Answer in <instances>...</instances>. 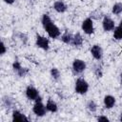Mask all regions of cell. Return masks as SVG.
<instances>
[{
	"label": "cell",
	"mask_w": 122,
	"mask_h": 122,
	"mask_svg": "<svg viewBox=\"0 0 122 122\" xmlns=\"http://www.w3.org/2000/svg\"><path fill=\"white\" fill-rule=\"evenodd\" d=\"M42 25L45 29V30L47 31V33L49 34L50 37L51 38H57L60 35V30L59 28L53 24V22L51 21V19L50 18V16L48 14H43L42 16Z\"/></svg>",
	"instance_id": "cell-1"
},
{
	"label": "cell",
	"mask_w": 122,
	"mask_h": 122,
	"mask_svg": "<svg viewBox=\"0 0 122 122\" xmlns=\"http://www.w3.org/2000/svg\"><path fill=\"white\" fill-rule=\"evenodd\" d=\"M32 112L36 116H39V117L44 116L46 114L47 109H46V106L42 103V98L40 96L35 100V103L32 108Z\"/></svg>",
	"instance_id": "cell-2"
},
{
	"label": "cell",
	"mask_w": 122,
	"mask_h": 122,
	"mask_svg": "<svg viewBox=\"0 0 122 122\" xmlns=\"http://www.w3.org/2000/svg\"><path fill=\"white\" fill-rule=\"evenodd\" d=\"M74 91L76 93L79 94H85L89 91V84L84 78H78L75 82Z\"/></svg>",
	"instance_id": "cell-3"
},
{
	"label": "cell",
	"mask_w": 122,
	"mask_h": 122,
	"mask_svg": "<svg viewBox=\"0 0 122 122\" xmlns=\"http://www.w3.org/2000/svg\"><path fill=\"white\" fill-rule=\"evenodd\" d=\"M81 28H82V30H83L85 33H87V34H92L93 31H94L92 19L90 18V17L86 18V19L83 21Z\"/></svg>",
	"instance_id": "cell-4"
},
{
	"label": "cell",
	"mask_w": 122,
	"mask_h": 122,
	"mask_svg": "<svg viewBox=\"0 0 122 122\" xmlns=\"http://www.w3.org/2000/svg\"><path fill=\"white\" fill-rule=\"evenodd\" d=\"M36 46L44 51H48L50 48V41L45 36L36 34Z\"/></svg>",
	"instance_id": "cell-5"
},
{
	"label": "cell",
	"mask_w": 122,
	"mask_h": 122,
	"mask_svg": "<svg viewBox=\"0 0 122 122\" xmlns=\"http://www.w3.org/2000/svg\"><path fill=\"white\" fill-rule=\"evenodd\" d=\"M86 69V63L81 59H74L72 62V70L76 73H81Z\"/></svg>",
	"instance_id": "cell-6"
},
{
	"label": "cell",
	"mask_w": 122,
	"mask_h": 122,
	"mask_svg": "<svg viewBox=\"0 0 122 122\" xmlns=\"http://www.w3.org/2000/svg\"><path fill=\"white\" fill-rule=\"evenodd\" d=\"M102 27H103V30H104L105 31L113 30L114 28H115L113 20H112L111 17H109V16H104L103 21H102Z\"/></svg>",
	"instance_id": "cell-7"
},
{
	"label": "cell",
	"mask_w": 122,
	"mask_h": 122,
	"mask_svg": "<svg viewBox=\"0 0 122 122\" xmlns=\"http://www.w3.org/2000/svg\"><path fill=\"white\" fill-rule=\"evenodd\" d=\"M26 96L30 99V100H36L39 97V92L38 91L32 87V86H28L26 89Z\"/></svg>",
	"instance_id": "cell-8"
},
{
	"label": "cell",
	"mask_w": 122,
	"mask_h": 122,
	"mask_svg": "<svg viewBox=\"0 0 122 122\" xmlns=\"http://www.w3.org/2000/svg\"><path fill=\"white\" fill-rule=\"evenodd\" d=\"M91 53L93 56L94 59L96 60H100L103 56V50L99 45H93L91 48Z\"/></svg>",
	"instance_id": "cell-9"
},
{
	"label": "cell",
	"mask_w": 122,
	"mask_h": 122,
	"mask_svg": "<svg viewBox=\"0 0 122 122\" xmlns=\"http://www.w3.org/2000/svg\"><path fill=\"white\" fill-rule=\"evenodd\" d=\"M11 117H12V121H29V118L24 113H22L17 110H14L12 112Z\"/></svg>",
	"instance_id": "cell-10"
},
{
	"label": "cell",
	"mask_w": 122,
	"mask_h": 122,
	"mask_svg": "<svg viewBox=\"0 0 122 122\" xmlns=\"http://www.w3.org/2000/svg\"><path fill=\"white\" fill-rule=\"evenodd\" d=\"M53 9L59 12V13H62V12H65L67 10V5L61 1V0H58V1H55L54 4H53Z\"/></svg>",
	"instance_id": "cell-11"
},
{
	"label": "cell",
	"mask_w": 122,
	"mask_h": 122,
	"mask_svg": "<svg viewBox=\"0 0 122 122\" xmlns=\"http://www.w3.org/2000/svg\"><path fill=\"white\" fill-rule=\"evenodd\" d=\"M115 104V98L112 95H106L104 97V105L106 109H112Z\"/></svg>",
	"instance_id": "cell-12"
},
{
	"label": "cell",
	"mask_w": 122,
	"mask_h": 122,
	"mask_svg": "<svg viewBox=\"0 0 122 122\" xmlns=\"http://www.w3.org/2000/svg\"><path fill=\"white\" fill-rule=\"evenodd\" d=\"M46 109L48 112H56L57 110H58V107H57V104L52 100V99H48L47 101V104H46Z\"/></svg>",
	"instance_id": "cell-13"
},
{
	"label": "cell",
	"mask_w": 122,
	"mask_h": 122,
	"mask_svg": "<svg viewBox=\"0 0 122 122\" xmlns=\"http://www.w3.org/2000/svg\"><path fill=\"white\" fill-rule=\"evenodd\" d=\"M72 46H75V47H79L83 44V38L81 36V34L79 32L75 33L73 36H72V40H71V43Z\"/></svg>",
	"instance_id": "cell-14"
},
{
	"label": "cell",
	"mask_w": 122,
	"mask_h": 122,
	"mask_svg": "<svg viewBox=\"0 0 122 122\" xmlns=\"http://www.w3.org/2000/svg\"><path fill=\"white\" fill-rule=\"evenodd\" d=\"M61 40L65 44H71V40H72V35L69 31H65L62 34V36H61Z\"/></svg>",
	"instance_id": "cell-15"
},
{
	"label": "cell",
	"mask_w": 122,
	"mask_h": 122,
	"mask_svg": "<svg viewBox=\"0 0 122 122\" xmlns=\"http://www.w3.org/2000/svg\"><path fill=\"white\" fill-rule=\"evenodd\" d=\"M113 38L115 40H122V28L115 27L113 30Z\"/></svg>",
	"instance_id": "cell-16"
},
{
	"label": "cell",
	"mask_w": 122,
	"mask_h": 122,
	"mask_svg": "<svg viewBox=\"0 0 122 122\" xmlns=\"http://www.w3.org/2000/svg\"><path fill=\"white\" fill-rule=\"evenodd\" d=\"M112 12L113 14H120L122 12V3H115L113 6H112Z\"/></svg>",
	"instance_id": "cell-17"
},
{
	"label": "cell",
	"mask_w": 122,
	"mask_h": 122,
	"mask_svg": "<svg viewBox=\"0 0 122 122\" xmlns=\"http://www.w3.org/2000/svg\"><path fill=\"white\" fill-rule=\"evenodd\" d=\"M87 108H88V110H89L90 112H95L96 110H97V105H96V103H95L93 100H90V101L87 103Z\"/></svg>",
	"instance_id": "cell-18"
},
{
	"label": "cell",
	"mask_w": 122,
	"mask_h": 122,
	"mask_svg": "<svg viewBox=\"0 0 122 122\" xmlns=\"http://www.w3.org/2000/svg\"><path fill=\"white\" fill-rule=\"evenodd\" d=\"M51 77L54 80H58L59 77H60V71H59V70L56 69V68H52L51 70Z\"/></svg>",
	"instance_id": "cell-19"
},
{
	"label": "cell",
	"mask_w": 122,
	"mask_h": 122,
	"mask_svg": "<svg viewBox=\"0 0 122 122\" xmlns=\"http://www.w3.org/2000/svg\"><path fill=\"white\" fill-rule=\"evenodd\" d=\"M28 72H29V70H28L27 68H23V67H22L16 73H17L20 77H24V76H26V74H27Z\"/></svg>",
	"instance_id": "cell-20"
},
{
	"label": "cell",
	"mask_w": 122,
	"mask_h": 122,
	"mask_svg": "<svg viewBox=\"0 0 122 122\" xmlns=\"http://www.w3.org/2000/svg\"><path fill=\"white\" fill-rule=\"evenodd\" d=\"M21 68H22V66H21V64H20L19 61H14V62H13V64H12V69H13V71H14L15 72H17Z\"/></svg>",
	"instance_id": "cell-21"
},
{
	"label": "cell",
	"mask_w": 122,
	"mask_h": 122,
	"mask_svg": "<svg viewBox=\"0 0 122 122\" xmlns=\"http://www.w3.org/2000/svg\"><path fill=\"white\" fill-rule=\"evenodd\" d=\"M6 51H7V49H6L5 43H4V42H1V52H0V54H1V55L5 54V53H6Z\"/></svg>",
	"instance_id": "cell-22"
},
{
	"label": "cell",
	"mask_w": 122,
	"mask_h": 122,
	"mask_svg": "<svg viewBox=\"0 0 122 122\" xmlns=\"http://www.w3.org/2000/svg\"><path fill=\"white\" fill-rule=\"evenodd\" d=\"M97 120H98V121H106V122H108V121H109V118H108L107 116L100 115V116L97 117Z\"/></svg>",
	"instance_id": "cell-23"
},
{
	"label": "cell",
	"mask_w": 122,
	"mask_h": 122,
	"mask_svg": "<svg viewBox=\"0 0 122 122\" xmlns=\"http://www.w3.org/2000/svg\"><path fill=\"white\" fill-rule=\"evenodd\" d=\"M14 1H15V0H4V2H5V3H7V4H9V5L13 4V3H14Z\"/></svg>",
	"instance_id": "cell-24"
},
{
	"label": "cell",
	"mask_w": 122,
	"mask_h": 122,
	"mask_svg": "<svg viewBox=\"0 0 122 122\" xmlns=\"http://www.w3.org/2000/svg\"><path fill=\"white\" fill-rule=\"evenodd\" d=\"M120 83H121V86H122V72L120 73Z\"/></svg>",
	"instance_id": "cell-25"
},
{
	"label": "cell",
	"mask_w": 122,
	"mask_h": 122,
	"mask_svg": "<svg viewBox=\"0 0 122 122\" xmlns=\"http://www.w3.org/2000/svg\"><path fill=\"white\" fill-rule=\"evenodd\" d=\"M119 27L122 28V19H121V21H120V23H119Z\"/></svg>",
	"instance_id": "cell-26"
},
{
	"label": "cell",
	"mask_w": 122,
	"mask_h": 122,
	"mask_svg": "<svg viewBox=\"0 0 122 122\" xmlns=\"http://www.w3.org/2000/svg\"><path fill=\"white\" fill-rule=\"evenodd\" d=\"M120 120L122 121V112H121V115H120Z\"/></svg>",
	"instance_id": "cell-27"
}]
</instances>
